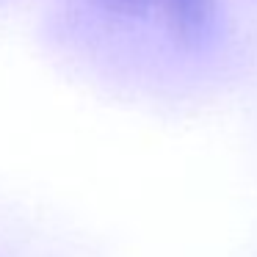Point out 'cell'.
I'll return each mask as SVG.
<instances>
[{"instance_id":"obj_1","label":"cell","mask_w":257,"mask_h":257,"mask_svg":"<svg viewBox=\"0 0 257 257\" xmlns=\"http://www.w3.org/2000/svg\"><path fill=\"white\" fill-rule=\"evenodd\" d=\"M172 34L183 45H199L213 28L216 0H158Z\"/></svg>"},{"instance_id":"obj_2","label":"cell","mask_w":257,"mask_h":257,"mask_svg":"<svg viewBox=\"0 0 257 257\" xmlns=\"http://www.w3.org/2000/svg\"><path fill=\"white\" fill-rule=\"evenodd\" d=\"M111 12H119V14H139L150 6V0H102Z\"/></svg>"}]
</instances>
